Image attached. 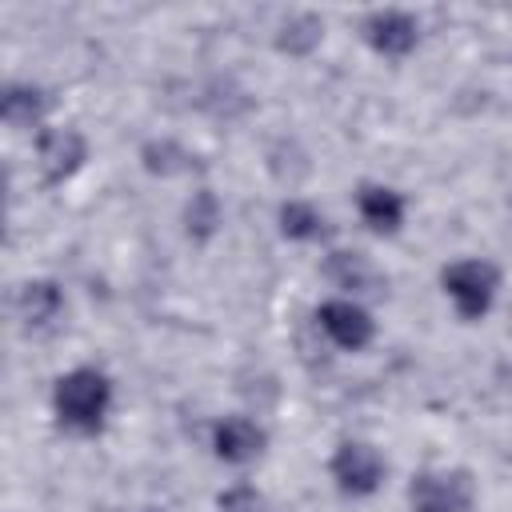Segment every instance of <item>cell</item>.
I'll return each instance as SVG.
<instances>
[{"label":"cell","mask_w":512,"mask_h":512,"mask_svg":"<svg viewBox=\"0 0 512 512\" xmlns=\"http://www.w3.org/2000/svg\"><path fill=\"white\" fill-rule=\"evenodd\" d=\"M120 408L116 376L96 360H76L60 368L48 384V420L64 440L92 444L100 440Z\"/></svg>","instance_id":"cell-1"},{"label":"cell","mask_w":512,"mask_h":512,"mask_svg":"<svg viewBox=\"0 0 512 512\" xmlns=\"http://www.w3.org/2000/svg\"><path fill=\"white\" fill-rule=\"evenodd\" d=\"M436 292H440L444 308L452 312V320L476 328V324L492 320V312L504 300V268L480 252L448 256L436 268Z\"/></svg>","instance_id":"cell-2"},{"label":"cell","mask_w":512,"mask_h":512,"mask_svg":"<svg viewBox=\"0 0 512 512\" xmlns=\"http://www.w3.org/2000/svg\"><path fill=\"white\" fill-rule=\"evenodd\" d=\"M324 480L344 504H368L388 488L392 460L368 436H340L324 456Z\"/></svg>","instance_id":"cell-3"},{"label":"cell","mask_w":512,"mask_h":512,"mask_svg":"<svg viewBox=\"0 0 512 512\" xmlns=\"http://www.w3.org/2000/svg\"><path fill=\"white\" fill-rule=\"evenodd\" d=\"M312 328L336 356H364L380 340L376 304L356 296H336V292H324L312 304Z\"/></svg>","instance_id":"cell-4"},{"label":"cell","mask_w":512,"mask_h":512,"mask_svg":"<svg viewBox=\"0 0 512 512\" xmlns=\"http://www.w3.org/2000/svg\"><path fill=\"white\" fill-rule=\"evenodd\" d=\"M28 152H32L40 188L56 192V188H68L72 180H80L84 168L92 164V136L76 120H52L48 128H40L28 140Z\"/></svg>","instance_id":"cell-5"},{"label":"cell","mask_w":512,"mask_h":512,"mask_svg":"<svg viewBox=\"0 0 512 512\" xmlns=\"http://www.w3.org/2000/svg\"><path fill=\"white\" fill-rule=\"evenodd\" d=\"M204 448L220 468H228L236 476H248L256 464H264V456L272 448V432L256 412L228 408V412H216L208 420Z\"/></svg>","instance_id":"cell-6"},{"label":"cell","mask_w":512,"mask_h":512,"mask_svg":"<svg viewBox=\"0 0 512 512\" xmlns=\"http://www.w3.org/2000/svg\"><path fill=\"white\" fill-rule=\"evenodd\" d=\"M356 36L368 56L384 64H408L424 48V16L404 4H376L356 16Z\"/></svg>","instance_id":"cell-7"},{"label":"cell","mask_w":512,"mask_h":512,"mask_svg":"<svg viewBox=\"0 0 512 512\" xmlns=\"http://www.w3.org/2000/svg\"><path fill=\"white\" fill-rule=\"evenodd\" d=\"M480 480L464 464H424L404 480L408 512H476Z\"/></svg>","instance_id":"cell-8"},{"label":"cell","mask_w":512,"mask_h":512,"mask_svg":"<svg viewBox=\"0 0 512 512\" xmlns=\"http://www.w3.org/2000/svg\"><path fill=\"white\" fill-rule=\"evenodd\" d=\"M8 320L20 336H52L68 320V292L56 276H24L8 288Z\"/></svg>","instance_id":"cell-9"},{"label":"cell","mask_w":512,"mask_h":512,"mask_svg":"<svg viewBox=\"0 0 512 512\" xmlns=\"http://www.w3.org/2000/svg\"><path fill=\"white\" fill-rule=\"evenodd\" d=\"M352 216L372 240H400L412 220V196L380 176H368L352 188Z\"/></svg>","instance_id":"cell-10"},{"label":"cell","mask_w":512,"mask_h":512,"mask_svg":"<svg viewBox=\"0 0 512 512\" xmlns=\"http://www.w3.org/2000/svg\"><path fill=\"white\" fill-rule=\"evenodd\" d=\"M320 280L328 284V292L336 296H356V300H368L376 304V296L388 292V272L376 264L372 252L356 248V244H328L320 252Z\"/></svg>","instance_id":"cell-11"},{"label":"cell","mask_w":512,"mask_h":512,"mask_svg":"<svg viewBox=\"0 0 512 512\" xmlns=\"http://www.w3.org/2000/svg\"><path fill=\"white\" fill-rule=\"evenodd\" d=\"M272 228L288 248H316L324 252L328 244H336V224L328 216V208L316 196L304 192H284L272 208Z\"/></svg>","instance_id":"cell-12"},{"label":"cell","mask_w":512,"mask_h":512,"mask_svg":"<svg viewBox=\"0 0 512 512\" xmlns=\"http://www.w3.org/2000/svg\"><path fill=\"white\" fill-rule=\"evenodd\" d=\"M0 120L8 132L16 136H36L40 128H48L56 116V92L44 84V80H32V76H12L4 80L0 88Z\"/></svg>","instance_id":"cell-13"},{"label":"cell","mask_w":512,"mask_h":512,"mask_svg":"<svg viewBox=\"0 0 512 512\" xmlns=\"http://www.w3.org/2000/svg\"><path fill=\"white\" fill-rule=\"evenodd\" d=\"M224 216L228 212H224L220 192L212 184H204V180H196L188 188V196L180 200V232H184V240L192 248H208L224 232Z\"/></svg>","instance_id":"cell-14"},{"label":"cell","mask_w":512,"mask_h":512,"mask_svg":"<svg viewBox=\"0 0 512 512\" xmlns=\"http://www.w3.org/2000/svg\"><path fill=\"white\" fill-rule=\"evenodd\" d=\"M324 36H328V20L316 8H288L272 24V48L288 60H308L312 52L324 48Z\"/></svg>","instance_id":"cell-15"},{"label":"cell","mask_w":512,"mask_h":512,"mask_svg":"<svg viewBox=\"0 0 512 512\" xmlns=\"http://www.w3.org/2000/svg\"><path fill=\"white\" fill-rule=\"evenodd\" d=\"M136 160H140V168H144L148 176H156V180H188L196 156H192L188 144L176 140V136H148V140L140 144Z\"/></svg>","instance_id":"cell-16"},{"label":"cell","mask_w":512,"mask_h":512,"mask_svg":"<svg viewBox=\"0 0 512 512\" xmlns=\"http://www.w3.org/2000/svg\"><path fill=\"white\" fill-rule=\"evenodd\" d=\"M212 512H272V504H268V492L252 476H232L228 484L216 488Z\"/></svg>","instance_id":"cell-17"},{"label":"cell","mask_w":512,"mask_h":512,"mask_svg":"<svg viewBox=\"0 0 512 512\" xmlns=\"http://www.w3.org/2000/svg\"><path fill=\"white\" fill-rule=\"evenodd\" d=\"M124 512H168V508H160V504H136V508H124Z\"/></svg>","instance_id":"cell-18"}]
</instances>
